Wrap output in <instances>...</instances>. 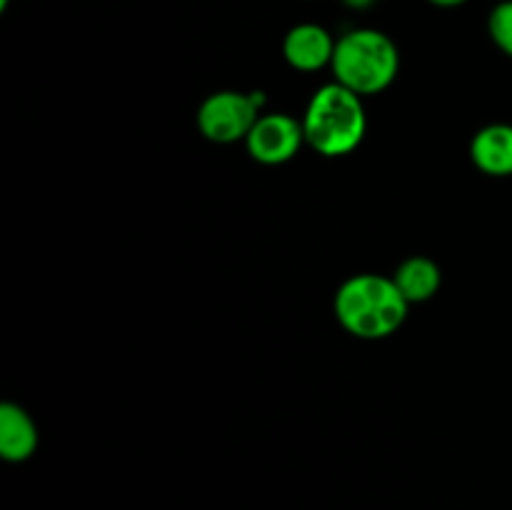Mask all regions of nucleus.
Returning <instances> with one entry per match:
<instances>
[{
	"label": "nucleus",
	"instance_id": "obj_10",
	"mask_svg": "<svg viewBox=\"0 0 512 510\" xmlns=\"http://www.w3.org/2000/svg\"><path fill=\"white\" fill-rule=\"evenodd\" d=\"M488 33L490 40L498 45V50L512 58V0H503L490 10Z\"/></svg>",
	"mask_w": 512,
	"mask_h": 510
},
{
	"label": "nucleus",
	"instance_id": "obj_3",
	"mask_svg": "<svg viewBox=\"0 0 512 510\" xmlns=\"http://www.w3.org/2000/svg\"><path fill=\"white\" fill-rule=\"evenodd\" d=\"M330 70L335 75V83L345 85L360 98L378 95L398 78L400 50L383 30L355 28L340 35L335 43Z\"/></svg>",
	"mask_w": 512,
	"mask_h": 510
},
{
	"label": "nucleus",
	"instance_id": "obj_8",
	"mask_svg": "<svg viewBox=\"0 0 512 510\" xmlns=\"http://www.w3.org/2000/svg\"><path fill=\"white\" fill-rule=\"evenodd\" d=\"M40 435L35 420L18 403L0 405V455L8 463H25L38 450Z\"/></svg>",
	"mask_w": 512,
	"mask_h": 510
},
{
	"label": "nucleus",
	"instance_id": "obj_6",
	"mask_svg": "<svg viewBox=\"0 0 512 510\" xmlns=\"http://www.w3.org/2000/svg\"><path fill=\"white\" fill-rule=\"evenodd\" d=\"M338 40L318 23H298L285 33L283 58L300 73H318L330 68Z\"/></svg>",
	"mask_w": 512,
	"mask_h": 510
},
{
	"label": "nucleus",
	"instance_id": "obj_1",
	"mask_svg": "<svg viewBox=\"0 0 512 510\" xmlns=\"http://www.w3.org/2000/svg\"><path fill=\"white\" fill-rule=\"evenodd\" d=\"M333 310L350 335L360 340H383L403 328L410 303L393 278L360 273L340 285Z\"/></svg>",
	"mask_w": 512,
	"mask_h": 510
},
{
	"label": "nucleus",
	"instance_id": "obj_11",
	"mask_svg": "<svg viewBox=\"0 0 512 510\" xmlns=\"http://www.w3.org/2000/svg\"><path fill=\"white\" fill-rule=\"evenodd\" d=\"M340 3L350 10H368V8H373L378 0H340Z\"/></svg>",
	"mask_w": 512,
	"mask_h": 510
},
{
	"label": "nucleus",
	"instance_id": "obj_5",
	"mask_svg": "<svg viewBox=\"0 0 512 510\" xmlns=\"http://www.w3.org/2000/svg\"><path fill=\"white\" fill-rule=\"evenodd\" d=\"M305 145L303 123L288 113H263L245 138L250 158L263 165H283Z\"/></svg>",
	"mask_w": 512,
	"mask_h": 510
},
{
	"label": "nucleus",
	"instance_id": "obj_13",
	"mask_svg": "<svg viewBox=\"0 0 512 510\" xmlns=\"http://www.w3.org/2000/svg\"><path fill=\"white\" fill-rule=\"evenodd\" d=\"M10 5V0H0V10H5Z\"/></svg>",
	"mask_w": 512,
	"mask_h": 510
},
{
	"label": "nucleus",
	"instance_id": "obj_12",
	"mask_svg": "<svg viewBox=\"0 0 512 510\" xmlns=\"http://www.w3.org/2000/svg\"><path fill=\"white\" fill-rule=\"evenodd\" d=\"M430 5H435V8H460V5H465L468 0H428Z\"/></svg>",
	"mask_w": 512,
	"mask_h": 510
},
{
	"label": "nucleus",
	"instance_id": "obj_7",
	"mask_svg": "<svg viewBox=\"0 0 512 510\" xmlns=\"http://www.w3.org/2000/svg\"><path fill=\"white\" fill-rule=\"evenodd\" d=\"M470 160L490 178L512 175V125L493 123L480 128L470 140Z\"/></svg>",
	"mask_w": 512,
	"mask_h": 510
},
{
	"label": "nucleus",
	"instance_id": "obj_2",
	"mask_svg": "<svg viewBox=\"0 0 512 510\" xmlns=\"http://www.w3.org/2000/svg\"><path fill=\"white\" fill-rule=\"evenodd\" d=\"M305 145L323 158L350 155L368 133V113L363 98L340 83L318 88L303 115Z\"/></svg>",
	"mask_w": 512,
	"mask_h": 510
},
{
	"label": "nucleus",
	"instance_id": "obj_9",
	"mask_svg": "<svg viewBox=\"0 0 512 510\" xmlns=\"http://www.w3.org/2000/svg\"><path fill=\"white\" fill-rule=\"evenodd\" d=\"M393 280L410 305L428 303L443 285V270L435 260L425 258V255H413L398 265Z\"/></svg>",
	"mask_w": 512,
	"mask_h": 510
},
{
	"label": "nucleus",
	"instance_id": "obj_4",
	"mask_svg": "<svg viewBox=\"0 0 512 510\" xmlns=\"http://www.w3.org/2000/svg\"><path fill=\"white\" fill-rule=\"evenodd\" d=\"M263 93L218 90L208 95L198 108V128L205 140L218 145H233L245 140L253 130L263 108Z\"/></svg>",
	"mask_w": 512,
	"mask_h": 510
}]
</instances>
